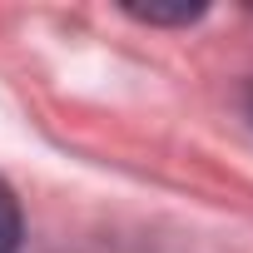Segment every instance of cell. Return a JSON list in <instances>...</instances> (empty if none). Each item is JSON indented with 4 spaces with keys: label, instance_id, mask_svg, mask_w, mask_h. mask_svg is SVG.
I'll list each match as a JSON object with an SVG mask.
<instances>
[{
    "label": "cell",
    "instance_id": "1",
    "mask_svg": "<svg viewBox=\"0 0 253 253\" xmlns=\"http://www.w3.org/2000/svg\"><path fill=\"white\" fill-rule=\"evenodd\" d=\"M20 233H25V218H20V199L15 189L0 179V253H15L20 248Z\"/></svg>",
    "mask_w": 253,
    "mask_h": 253
},
{
    "label": "cell",
    "instance_id": "2",
    "mask_svg": "<svg viewBox=\"0 0 253 253\" xmlns=\"http://www.w3.org/2000/svg\"><path fill=\"white\" fill-rule=\"evenodd\" d=\"M129 15L149 20V25H189V20L204 15V5H174V10H164V5H129Z\"/></svg>",
    "mask_w": 253,
    "mask_h": 253
},
{
    "label": "cell",
    "instance_id": "3",
    "mask_svg": "<svg viewBox=\"0 0 253 253\" xmlns=\"http://www.w3.org/2000/svg\"><path fill=\"white\" fill-rule=\"evenodd\" d=\"M248 119H253V89H248Z\"/></svg>",
    "mask_w": 253,
    "mask_h": 253
}]
</instances>
